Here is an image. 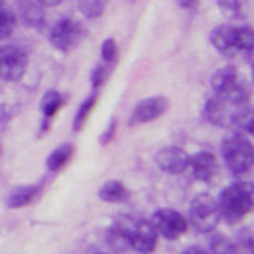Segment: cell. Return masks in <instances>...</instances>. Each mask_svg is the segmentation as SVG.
<instances>
[{
  "instance_id": "6da1fadb",
  "label": "cell",
  "mask_w": 254,
  "mask_h": 254,
  "mask_svg": "<svg viewBox=\"0 0 254 254\" xmlns=\"http://www.w3.org/2000/svg\"><path fill=\"white\" fill-rule=\"evenodd\" d=\"M216 204L220 218L228 224H236L250 214L254 206V189L250 183H234L220 192Z\"/></svg>"
},
{
  "instance_id": "7a4b0ae2",
  "label": "cell",
  "mask_w": 254,
  "mask_h": 254,
  "mask_svg": "<svg viewBox=\"0 0 254 254\" xmlns=\"http://www.w3.org/2000/svg\"><path fill=\"white\" fill-rule=\"evenodd\" d=\"M220 151H222V159H224V163L232 175L238 177V175H244L252 169L254 149H252V143H250L246 133H242V131L230 133L222 141Z\"/></svg>"
},
{
  "instance_id": "3957f363",
  "label": "cell",
  "mask_w": 254,
  "mask_h": 254,
  "mask_svg": "<svg viewBox=\"0 0 254 254\" xmlns=\"http://www.w3.org/2000/svg\"><path fill=\"white\" fill-rule=\"evenodd\" d=\"M210 85H212L214 95L224 99L230 105L248 103L250 89H248L246 81L240 77V73L232 65H226V67H220L218 71H214V75L210 79Z\"/></svg>"
},
{
  "instance_id": "277c9868",
  "label": "cell",
  "mask_w": 254,
  "mask_h": 254,
  "mask_svg": "<svg viewBox=\"0 0 254 254\" xmlns=\"http://www.w3.org/2000/svg\"><path fill=\"white\" fill-rule=\"evenodd\" d=\"M187 220L196 232H212L220 222V212H218L216 198L206 194V192L196 194L190 200Z\"/></svg>"
},
{
  "instance_id": "5b68a950",
  "label": "cell",
  "mask_w": 254,
  "mask_h": 254,
  "mask_svg": "<svg viewBox=\"0 0 254 254\" xmlns=\"http://www.w3.org/2000/svg\"><path fill=\"white\" fill-rule=\"evenodd\" d=\"M121 224V222H119ZM121 228L127 234L129 248L137 250L139 254H151L157 248V230L151 220L145 218H129L127 224H121Z\"/></svg>"
},
{
  "instance_id": "8992f818",
  "label": "cell",
  "mask_w": 254,
  "mask_h": 254,
  "mask_svg": "<svg viewBox=\"0 0 254 254\" xmlns=\"http://www.w3.org/2000/svg\"><path fill=\"white\" fill-rule=\"evenodd\" d=\"M83 36H85V28L79 22H75L73 18H60L50 28L48 40L56 50L69 52L83 40Z\"/></svg>"
},
{
  "instance_id": "52a82bcc",
  "label": "cell",
  "mask_w": 254,
  "mask_h": 254,
  "mask_svg": "<svg viewBox=\"0 0 254 254\" xmlns=\"http://www.w3.org/2000/svg\"><path fill=\"white\" fill-rule=\"evenodd\" d=\"M28 67V52L20 46L0 48V77L6 81H18Z\"/></svg>"
},
{
  "instance_id": "ba28073f",
  "label": "cell",
  "mask_w": 254,
  "mask_h": 254,
  "mask_svg": "<svg viewBox=\"0 0 254 254\" xmlns=\"http://www.w3.org/2000/svg\"><path fill=\"white\" fill-rule=\"evenodd\" d=\"M210 44L216 52H220L226 58H234L240 52V34H238V26L234 24H218L210 30L208 34Z\"/></svg>"
},
{
  "instance_id": "9c48e42d",
  "label": "cell",
  "mask_w": 254,
  "mask_h": 254,
  "mask_svg": "<svg viewBox=\"0 0 254 254\" xmlns=\"http://www.w3.org/2000/svg\"><path fill=\"white\" fill-rule=\"evenodd\" d=\"M153 226L157 230V234L169 238V240H175L179 238L181 234H185L189 230V220L177 212V210H171V208H161L153 214Z\"/></svg>"
},
{
  "instance_id": "30bf717a",
  "label": "cell",
  "mask_w": 254,
  "mask_h": 254,
  "mask_svg": "<svg viewBox=\"0 0 254 254\" xmlns=\"http://www.w3.org/2000/svg\"><path fill=\"white\" fill-rule=\"evenodd\" d=\"M240 105H230L226 103L224 99L212 95L204 101V107H202V115L204 119L214 125V127H232V121H234V113Z\"/></svg>"
},
{
  "instance_id": "8fae6325",
  "label": "cell",
  "mask_w": 254,
  "mask_h": 254,
  "mask_svg": "<svg viewBox=\"0 0 254 254\" xmlns=\"http://www.w3.org/2000/svg\"><path fill=\"white\" fill-rule=\"evenodd\" d=\"M190 155L181 147H165L155 155V165L169 175H183L189 171Z\"/></svg>"
},
{
  "instance_id": "7c38bea8",
  "label": "cell",
  "mask_w": 254,
  "mask_h": 254,
  "mask_svg": "<svg viewBox=\"0 0 254 254\" xmlns=\"http://www.w3.org/2000/svg\"><path fill=\"white\" fill-rule=\"evenodd\" d=\"M169 109V101L167 97L163 95H153V97H147L143 101H139L131 113V125H137V123H151L159 117H163Z\"/></svg>"
},
{
  "instance_id": "4fadbf2b",
  "label": "cell",
  "mask_w": 254,
  "mask_h": 254,
  "mask_svg": "<svg viewBox=\"0 0 254 254\" xmlns=\"http://www.w3.org/2000/svg\"><path fill=\"white\" fill-rule=\"evenodd\" d=\"M14 14L28 28L40 30L46 26V12H44V4L40 0H18Z\"/></svg>"
},
{
  "instance_id": "5bb4252c",
  "label": "cell",
  "mask_w": 254,
  "mask_h": 254,
  "mask_svg": "<svg viewBox=\"0 0 254 254\" xmlns=\"http://www.w3.org/2000/svg\"><path fill=\"white\" fill-rule=\"evenodd\" d=\"M189 169L196 181H202V183L212 181V177L216 175V169H218L216 157L208 151H200L189 159Z\"/></svg>"
},
{
  "instance_id": "9a60e30c",
  "label": "cell",
  "mask_w": 254,
  "mask_h": 254,
  "mask_svg": "<svg viewBox=\"0 0 254 254\" xmlns=\"http://www.w3.org/2000/svg\"><path fill=\"white\" fill-rule=\"evenodd\" d=\"M64 103H65V95H62L60 91L52 89V91H46L44 93L42 103H40V109H42V133L46 129H50V121L64 107Z\"/></svg>"
},
{
  "instance_id": "2e32d148",
  "label": "cell",
  "mask_w": 254,
  "mask_h": 254,
  "mask_svg": "<svg viewBox=\"0 0 254 254\" xmlns=\"http://www.w3.org/2000/svg\"><path fill=\"white\" fill-rule=\"evenodd\" d=\"M40 192V185H24V187H18L14 189L8 198H6V206L8 208H22L26 204H30Z\"/></svg>"
},
{
  "instance_id": "e0dca14e",
  "label": "cell",
  "mask_w": 254,
  "mask_h": 254,
  "mask_svg": "<svg viewBox=\"0 0 254 254\" xmlns=\"http://www.w3.org/2000/svg\"><path fill=\"white\" fill-rule=\"evenodd\" d=\"M218 12L226 20H246L248 16V0H216Z\"/></svg>"
},
{
  "instance_id": "ac0fdd59",
  "label": "cell",
  "mask_w": 254,
  "mask_h": 254,
  "mask_svg": "<svg viewBox=\"0 0 254 254\" xmlns=\"http://www.w3.org/2000/svg\"><path fill=\"white\" fill-rule=\"evenodd\" d=\"M71 157H73V145H71V143L60 145V147H56V149L48 155L46 167H48L50 173H58V171H62V169L69 163Z\"/></svg>"
},
{
  "instance_id": "d6986e66",
  "label": "cell",
  "mask_w": 254,
  "mask_h": 254,
  "mask_svg": "<svg viewBox=\"0 0 254 254\" xmlns=\"http://www.w3.org/2000/svg\"><path fill=\"white\" fill-rule=\"evenodd\" d=\"M127 187L121 181H107L99 189V198L105 202H123L127 198Z\"/></svg>"
},
{
  "instance_id": "ffe728a7",
  "label": "cell",
  "mask_w": 254,
  "mask_h": 254,
  "mask_svg": "<svg viewBox=\"0 0 254 254\" xmlns=\"http://www.w3.org/2000/svg\"><path fill=\"white\" fill-rule=\"evenodd\" d=\"M16 22H18V18H16L14 10L4 0H0V40H6L12 36Z\"/></svg>"
},
{
  "instance_id": "44dd1931",
  "label": "cell",
  "mask_w": 254,
  "mask_h": 254,
  "mask_svg": "<svg viewBox=\"0 0 254 254\" xmlns=\"http://www.w3.org/2000/svg\"><path fill=\"white\" fill-rule=\"evenodd\" d=\"M208 254H238V244L224 234H216L210 238V252Z\"/></svg>"
},
{
  "instance_id": "7402d4cb",
  "label": "cell",
  "mask_w": 254,
  "mask_h": 254,
  "mask_svg": "<svg viewBox=\"0 0 254 254\" xmlns=\"http://www.w3.org/2000/svg\"><path fill=\"white\" fill-rule=\"evenodd\" d=\"M95 105H97V93H91V95L79 105V109H77V113H75V117H73V131H79V129L85 125V121L89 119V115H91V111L95 109Z\"/></svg>"
},
{
  "instance_id": "603a6c76",
  "label": "cell",
  "mask_w": 254,
  "mask_h": 254,
  "mask_svg": "<svg viewBox=\"0 0 254 254\" xmlns=\"http://www.w3.org/2000/svg\"><path fill=\"white\" fill-rule=\"evenodd\" d=\"M107 244H109L113 250H117V252H121V250H127V248H129L127 234H125V230L121 228V224H119V222H117V224H113V226L107 230Z\"/></svg>"
},
{
  "instance_id": "cb8c5ba5",
  "label": "cell",
  "mask_w": 254,
  "mask_h": 254,
  "mask_svg": "<svg viewBox=\"0 0 254 254\" xmlns=\"http://www.w3.org/2000/svg\"><path fill=\"white\" fill-rule=\"evenodd\" d=\"M77 8L85 18H99L105 12V0H77Z\"/></svg>"
},
{
  "instance_id": "d4e9b609",
  "label": "cell",
  "mask_w": 254,
  "mask_h": 254,
  "mask_svg": "<svg viewBox=\"0 0 254 254\" xmlns=\"http://www.w3.org/2000/svg\"><path fill=\"white\" fill-rule=\"evenodd\" d=\"M117 58H119L117 42H115L113 38L103 40V44H101V60H99V62L105 64V65H109V67H113L115 62H117Z\"/></svg>"
},
{
  "instance_id": "484cf974",
  "label": "cell",
  "mask_w": 254,
  "mask_h": 254,
  "mask_svg": "<svg viewBox=\"0 0 254 254\" xmlns=\"http://www.w3.org/2000/svg\"><path fill=\"white\" fill-rule=\"evenodd\" d=\"M111 69H113V67H109V65H105V64L99 62V64L93 67V71H91V87H93V89H99V87L107 81Z\"/></svg>"
},
{
  "instance_id": "4316f807",
  "label": "cell",
  "mask_w": 254,
  "mask_h": 254,
  "mask_svg": "<svg viewBox=\"0 0 254 254\" xmlns=\"http://www.w3.org/2000/svg\"><path fill=\"white\" fill-rule=\"evenodd\" d=\"M115 127H117V121H115V119H111V121H109V125H107V129L103 131V135H101V139H99V141H101V145H107V143L113 139V135H115Z\"/></svg>"
},
{
  "instance_id": "83f0119b",
  "label": "cell",
  "mask_w": 254,
  "mask_h": 254,
  "mask_svg": "<svg viewBox=\"0 0 254 254\" xmlns=\"http://www.w3.org/2000/svg\"><path fill=\"white\" fill-rule=\"evenodd\" d=\"M198 2L200 0H177L179 8H183V10H194L198 6Z\"/></svg>"
},
{
  "instance_id": "f1b7e54d",
  "label": "cell",
  "mask_w": 254,
  "mask_h": 254,
  "mask_svg": "<svg viewBox=\"0 0 254 254\" xmlns=\"http://www.w3.org/2000/svg\"><path fill=\"white\" fill-rule=\"evenodd\" d=\"M183 254H208V250H204V248H200V246H190V248H187Z\"/></svg>"
},
{
  "instance_id": "f546056e",
  "label": "cell",
  "mask_w": 254,
  "mask_h": 254,
  "mask_svg": "<svg viewBox=\"0 0 254 254\" xmlns=\"http://www.w3.org/2000/svg\"><path fill=\"white\" fill-rule=\"evenodd\" d=\"M44 6H58V4H62L64 0H40Z\"/></svg>"
},
{
  "instance_id": "4dcf8cb0",
  "label": "cell",
  "mask_w": 254,
  "mask_h": 254,
  "mask_svg": "<svg viewBox=\"0 0 254 254\" xmlns=\"http://www.w3.org/2000/svg\"><path fill=\"white\" fill-rule=\"evenodd\" d=\"M127 2H137V0H127Z\"/></svg>"
}]
</instances>
